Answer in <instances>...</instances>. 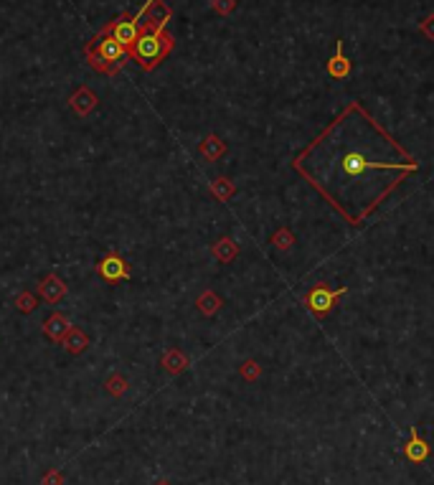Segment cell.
<instances>
[{
	"label": "cell",
	"mask_w": 434,
	"mask_h": 485,
	"mask_svg": "<svg viewBox=\"0 0 434 485\" xmlns=\"http://www.w3.org/2000/svg\"><path fill=\"white\" fill-rule=\"evenodd\" d=\"M198 153H201L206 161H218V158L226 153V142L221 140L218 135L211 133L201 140V145H198Z\"/></svg>",
	"instance_id": "cell-12"
},
{
	"label": "cell",
	"mask_w": 434,
	"mask_h": 485,
	"mask_svg": "<svg viewBox=\"0 0 434 485\" xmlns=\"http://www.w3.org/2000/svg\"><path fill=\"white\" fill-rule=\"evenodd\" d=\"M196 308L201 310V315H206V318H214L218 313V310L224 308V300L214 292V290H206V292H201L198 295V300H196Z\"/></svg>",
	"instance_id": "cell-14"
},
{
	"label": "cell",
	"mask_w": 434,
	"mask_h": 485,
	"mask_svg": "<svg viewBox=\"0 0 434 485\" xmlns=\"http://www.w3.org/2000/svg\"><path fill=\"white\" fill-rule=\"evenodd\" d=\"M404 455L409 463H424L429 457V442L419 435V429L417 427H412V437H409V442L404 445Z\"/></svg>",
	"instance_id": "cell-8"
},
{
	"label": "cell",
	"mask_w": 434,
	"mask_h": 485,
	"mask_svg": "<svg viewBox=\"0 0 434 485\" xmlns=\"http://www.w3.org/2000/svg\"><path fill=\"white\" fill-rule=\"evenodd\" d=\"M345 292H348V288L330 290L325 282H320V285H315L308 295L302 297V305H305V308H308L315 318H325L330 310L336 308V303L345 295Z\"/></svg>",
	"instance_id": "cell-3"
},
{
	"label": "cell",
	"mask_w": 434,
	"mask_h": 485,
	"mask_svg": "<svg viewBox=\"0 0 434 485\" xmlns=\"http://www.w3.org/2000/svg\"><path fill=\"white\" fill-rule=\"evenodd\" d=\"M158 485H170V483H165V480H160V483H158Z\"/></svg>",
	"instance_id": "cell-23"
},
{
	"label": "cell",
	"mask_w": 434,
	"mask_h": 485,
	"mask_svg": "<svg viewBox=\"0 0 434 485\" xmlns=\"http://www.w3.org/2000/svg\"><path fill=\"white\" fill-rule=\"evenodd\" d=\"M239 371H241V376H244L246 381H260L262 379V366L257 364V361H252V359L244 361Z\"/></svg>",
	"instance_id": "cell-19"
},
{
	"label": "cell",
	"mask_w": 434,
	"mask_h": 485,
	"mask_svg": "<svg viewBox=\"0 0 434 485\" xmlns=\"http://www.w3.org/2000/svg\"><path fill=\"white\" fill-rule=\"evenodd\" d=\"M190 361L186 359V353L178 351V348H170V351L163 353V359H160V366H163V371L170 373V376H178V373H183L186 368H188Z\"/></svg>",
	"instance_id": "cell-10"
},
{
	"label": "cell",
	"mask_w": 434,
	"mask_h": 485,
	"mask_svg": "<svg viewBox=\"0 0 434 485\" xmlns=\"http://www.w3.org/2000/svg\"><path fill=\"white\" fill-rule=\"evenodd\" d=\"M97 274L107 282H125L130 280L133 272H130V264L117 252H110L97 262Z\"/></svg>",
	"instance_id": "cell-4"
},
{
	"label": "cell",
	"mask_w": 434,
	"mask_h": 485,
	"mask_svg": "<svg viewBox=\"0 0 434 485\" xmlns=\"http://www.w3.org/2000/svg\"><path fill=\"white\" fill-rule=\"evenodd\" d=\"M211 8H214L218 15H229L234 8H237V0H211Z\"/></svg>",
	"instance_id": "cell-20"
},
{
	"label": "cell",
	"mask_w": 434,
	"mask_h": 485,
	"mask_svg": "<svg viewBox=\"0 0 434 485\" xmlns=\"http://www.w3.org/2000/svg\"><path fill=\"white\" fill-rule=\"evenodd\" d=\"M97 105H99V97L89 89V87H79V89L69 97L71 112L77 114V117H89V114L97 110Z\"/></svg>",
	"instance_id": "cell-6"
},
{
	"label": "cell",
	"mask_w": 434,
	"mask_h": 485,
	"mask_svg": "<svg viewBox=\"0 0 434 485\" xmlns=\"http://www.w3.org/2000/svg\"><path fill=\"white\" fill-rule=\"evenodd\" d=\"M127 379L122 376V373H112L110 379L105 381V389H107V394H112V396H122L127 391Z\"/></svg>",
	"instance_id": "cell-17"
},
{
	"label": "cell",
	"mask_w": 434,
	"mask_h": 485,
	"mask_svg": "<svg viewBox=\"0 0 434 485\" xmlns=\"http://www.w3.org/2000/svg\"><path fill=\"white\" fill-rule=\"evenodd\" d=\"M74 328L71 325V320H69V315H63V313H51L46 320H43V325H41V331H43V336L49 338V341H54V343H61L63 338L69 336V331Z\"/></svg>",
	"instance_id": "cell-5"
},
{
	"label": "cell",
	"mask_w": 434,
	"mask_h": 485,
	"mask_svg": "<svg viewBox=\"0 0 434 485\" xmlns=\"http://www.w3.org/2000/svg\"><path fill=\"white\" fill-rule=\"evenodd\" d=\"M46 483H49V485H59V475H51V478L46 480Z\"/></svg>",
	"instance_id": "cell-22"
},
{
	"label": "cell",
	"mask_w": 434,
	"mask_h": 485,
	"mask_svg": "<svg viewBox=\"0 0 434 485\" xmlns=\"http://www.w3.org/2000/svg\"><path fill=\"white\" fill-rule=\"evenodd\" d=\"M272 244L280 249V252H290L294 246V234L290 232V226H280L277 232L272 234Z\"/></svg>",
	"instance_id": "cell-16"
},
{
	"label": "cell",
	"mask_w": 434,
	"mask_h": 485,
	"mask_svg": "<svg viewBox=\"0 0 434 485\" xmlns=\"http://www.w3.org/2000/svg\"><path fill=\"white\" fill-rule=\"evenodd\" d=\"M145 18L147 21L142 23L140 38L130 49V59L140 64L142 71H155L170 57L175 46L173 36L168 33V21L173 18V10L163 0H158Z\"/></svg>",
	"instance_id": "cell-1"
},
{
	"label": "cell",
	"mask_w": 434,
	"mask_h": 485,
	"mask_svg": "<svg viewBox=\"0 0 434 485\" xmlns=\"http://www.w3.org/2000/svg\"><path fill=\"white\" fill-rule=\"evenodd\" d=\"M15 310H18V313H23V315L33 313V310H36V295H33V292L23 290L21 295L15 297Z\"/></svg>",
	"instance_id": "cell-18"
},
{
	"label": "cell",
	"mask_w": 434,
	"mask_h": 485,
	"mask_svg": "<svg viewBox=\"0 0 434 485\" xmlns=\"http://www.w3.org/2000/svg\"><path fill=\"white\" fill-rule=\"evenodd\" d=\"M89 343H91L89 336H87L82 328H77V325H74V328L69 331V336L61 341V345L66 348V353H71V356H79V353H84L87 348H89Z\"/></svg>",
	"instance_id": "cell-11"
},
{
	"label": "cell",
	"mask_w": 434,
	"mask_h": 485,
	"mask_svg": "<svg viewBox=\"0 0 434 485\" xmlns=\"http://www.w3.org/2000/svg\"><path fill=\"white\" fill-rule=\"evenodd\" d=\"M421 33L427 36L429 41H434V13L432 15H427V18H424V21H421Z\"/></svg>",
	"instance_id": "cell-21"
},
{
	"label": "cell",
	"mask_w": 434,
	"mask_h": 485,
	"mask_svg": "<svg viewBox=\"0 0 434 485\" xmlns=\"http://www.w3.org/2000/svg\"><path fill=\"white\" fill-rule=\"evenodd\" d=\"M211 254L216 257L218 262H224V264H229V262H234L239 257V244L232 239V237H221V239L216 241V244L211 246Z\"/></svg>",
	"instance_id": "cell-13"
},
{
	"label": "cell",
	"mask_w": 434,
	"mask_h": 485,
	"mask_svg": "<svg viewBox=\"0 0 434 485\" xmlns=\"http://www.w3.org/2000/svg\"><path fill=\"white\" fill-rule=\"evenodd\" d=\"M325 69H328L330 77H336V79H345L350 74V59L343 54V41H341V38L336 41V54L328 59Z\"/></svg>",
	"instance_id": "cell-9"
},
{
	"label": "cell",
	"mask_w": 434,
	"mask_h": 485,
	"mask_svg": "<svg viewBox=\"0 0 434 485\" xmlns=\"http://www.w3.org/2000/svg\"><path fill=\"white\" fill-rule=\"evenodd\" d=\"M211 193H214V196L218 198V201H229V198L234 196V193H237V186H234L232 181H229V178H216V181L211 183Z\"/></svg>",
	"instance_id": "cell-15"
},
{
	"label": "cell",
	"mask_w": 434,
	"mask_h": 485,
	"mask_svg": "<svg viewBox=\"0 0 434 485\" xmlns=\"http://www.w3.org/2000/svg\"><path fill=\"white\" fill-rule=\"evenodd\" d=\"M84 57L89 61V66L99 74H107V77H114L122 71L125 61L130 59V51L122 46V43L114 38V36L99 31L91 41H87L84 46Z\"/></svg>",
	"instance_id": "cell-2"
},
{
	"label": "cell",
	"mask_w": 434,
	"mask_h": 485,
	"mask_svg": "<svg viewBox=\"0 0 434 485\" xmlns=\"http://www.w3.org/2000/svg\"><path fill=\"white\" fill-rule=\"evenodd\" d=\"M38 295H41L49 305H57L59 300H63V295H66V285H63V280L57 272H51L38 282Z\"/></svg>",
	"instance_id": "cell-7"
}]
</instances>
